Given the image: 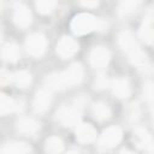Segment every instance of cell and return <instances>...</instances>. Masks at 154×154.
Returning <instances> with one entry per match:
<instances>
[{
    "mask_svg": "<svg viewBox=\"0 0 154 154\" xmlns=\"http://www.w3.org/2000/svg\"><path fill=\"white\" fill-rule=\"evenodd\" d=\"M83 78V67L79 64L70 65L65 71L59 73H52L47 76L46 84L49 89H63L66 87H72L78 84Z\"/></svg>",
    "mask_w": 154,
    "mask_h": 154,
    "instance_id": "1",
    "label": "cell"
},
{
    "mask_svg": "<svg viewBox=\"0 0 154 154\" xmlns=\"http://www.w3.org/2000/svg\"><path fill=\"white\" fill-rule=\"evenodd\" d=\"M119 45L123 48V51L129 55L132 64L140 67H146L148 65L147 55L141 51L137 41L130 31H123L119 35Z\"/></svg>",
    "mask_w": 154,
    "mask_h": 154,
    "instance_id": "2",
    "label": "cell"
},
{
    "mask_svg": "<svg viewBox=\"0 0 154 154\" xmlns=\"http://www.w3.org/2000/svg\"><path fill=\"white\" fill-rule=\"evenodd\" d=\"M99 28V20L89 13H79L73 17L71 29L76 35H84Z\"/></svg>",
    "mask_w": 154,
    "mask_h": 154,
    "instance_id": "3",
    "label": "cell"
},
{
    "mask_svg": "<svg viewBox=\"0 0 154 154\" xmlns=\"http://www.w3.org/2000/svg\"><path fill=\"white\" fill-rule=\"evenodd\" d=\"M25 48L30 55L40 57L45 53L47 48V40L42 34H32L26 38Z\"/></svg>",
    "mask_w": 154,
    "mask_h": 154,
    "instance_id": "4",
    "label": "cell"
},
{
    "mask_svg": "<svg viewBox=\"0 0 154 154\" xmlns=\"http://www.w3.org/2000/svg\"><path fill=\"white\" fill-rule=\"evenodd\" d=\"M57 119L64 126H75L81 122V113L75 107H61L57 112Z\"/></svg>",
    "mask_w": 154,
    "mask_h": 154,
    "instance_id": "5",
    "label": "cell"
},
{
    "mask_svg": "<svg viewBox=\"0 0 154 154\" xmlns=\"http://www.w3.org/2000/svg\"><path fill=\"white\" fill-rule=\"evenodd\" d=\"M123 134L118 126H109L100 136V144L105 148H113L122 141Z\"/></svg>",
    "mask_w": 154,
    "mask_h": 154,
    "instance_id": "6",
    "label": "cell"
},
{
    "mask_svg": "<svg viewBox=\"0 0 154 154\" xmlns=\"http://www.w3.org/2000/svg\"><path fill=\"white\" fill-rule=\"evenodd\" d=\"M109 52L107 48L105 47H95L91 52H90V55H89V60H90V64L95 69H103L107 66V64L109 63Z\"/></svg>",
    "mask_w": 154,
    "mask_h": 154,
    "instance_id": "7",
    "label": "cell"
},
{
    "mask_svg": "<svg viewBox=\"0 0 154 154\" xmlns=\"http://www.w3.org/2000/svg\"><path fill=\"white\" fill-rule=\"evenodd\" d=\"M77 51H78V43L73 38L67 36L60 38V41L57 45V53L63 59L71 58L77 53Z\"/></svg>",
    "mask_w": 154,
    "mask_h": 154,
    "instance_id": "8",
    "label": "cell"
},
{
    "mask_svg": "<svg viewBox=\"0 0 154 154\" xmlns=\"http://www.w3.org/2000/svg\"><path fill=\"white\" fill-rule=\"evenodd\" d=\"M51 102H52V95H51V91L47 90V89H40L36 95H35V99H34V109L38 113H42V112H46L49 106H51Z\"/></svg>",
    "mask_w": 154,
    "mask_h": 154,
    "instance_id": "9",
    "label": "cell"
},
{
    "mask_svg": "<svg viewBox=\"0 0 154 154\" xmlns=\"http://www.w3.org/2000/svg\"><path fill=\"white\" fill-rule=\"evenodd\" d=\"M13 22L20 28H26L31 23L30 10L24 5H17L13 12Z\"/></svg>",
    "mask_w": 154,
    "mask_h": 154,
    "instance_id": "10",
    "label": "cell"
},
{
    "mask_svg": "<svg viewBox=\"0 0 154 154\" xmlns=\"http://www.w3.org/2000/svg\"><path fill=\"white\" fill-rule=\"evenodd\" d=\"M134 141L140 148L147 150L148 153L153 152V140H152V136L147 132V130L142 128L136 129L134 132Z\"/></svg>",
    "mask_w": 154,
    "mask_h": 154,
    "instance_id": "11",
    "label": "cell"
},
{
    "mask_svg": "<svg viewBox=\"0 0 154 154\" xmlns=\"http://www.w3.org/2000/svg\"><path fill=\"white\" fill-rule=\"evenodd\" d=\"M76 138L81 143H90L96 138V131L90 124H81L76 129Z\"/></svg>",
    "mask_w": 154,
    "mask_h": 154,
    "instance_id": "12",
    "label": "cell"
},
{
    "mask_svg": "<svg viewBox=\"0 0 154 154\" xmlns=\"http://www.w3.org/2000/svg\"><path fill=\"white\" fill-rule=\"evenodd\" d=\"M40 129V124L31 118H22L17 122V130L23 135H35Z\"/></svg>",
    "mask_w": 154,
    "mask_h": 154,
    "instance_id": "13",
    "label": "cell"
},
{
    "mask_svg": "<svg viewBox=\"0 0 154 154\" xmlns=\"http://www.w3.org/2000/svg\"><path fill=\"white\" fill-rule=\"evenodd\" d=\"M113 94L119 99H125L130 95V85L129 82L124 78H117L109 83Z\"/></svg>",
    "mask_w": 154,
    "mask_h": 154,
    "instance_id": "14",
    "label": "cell"
},
{
    "mask_svg": "<svg viewBox=\"0 0 154 154\" xmlns=\"http://www.w3.org/2000/svg\"><path fill=\"white\" fill-rule=\"evenodd\" d=\"M140 37L142 38V41H144L148 45L153 43L154 31H153V17H152V14L146 17L144 22L142 23V25L140 28Z\"/></svg>",
    "mask_w": 154,
    "mask_h": 154,
    "instance_id": "15",
    "label": "cell"
},
{
    "mask_svg": "<svg viewBox=\"0 0 154 154\" xmlns=\"http://www.w3.org/2000/svg\"><path fill=\"white\" fill-rule=\"evenodd\" d=\"M1 58L4 61H7V63H14L19 59V55H20V52H19V48L17 45L14 43H7L2 47L1 49Z\"/></svg>",
    "mask_w": 154,
    "mask_h": 154,
    "instance_id": "16",
    "label": "cell"
},
{
    "mask_svg": "<svg viewBox=\"0 0 154 154\" xmlns=\"http://www.w3.org/2000/svg\"><path fill=\"white\" fill-rule=\"evenodd\" d=\"M30 148L23 142H11L2 147L0 154H29Z\"/></svg>",
    "mask_w": 154,
    "mask_h": 154,
    "instance_id": "17",
    "label": "cell"
},
{
    "mask_svg": "<svg viewBox=\"0 0 154 154\" xmlns=\"http://www.w3.org/2000/svg\"><path fill=\"white\" fill-rule=\"evenodd\" d=\"M63 149H64V143H63L61 138H59L57 136H52L46 140L45 150L47 152V154H60L63 152Z\"/></svg>",
    "mask_w": 154,
    "mask_h": 154,
    "instance_id": "18",
    "label": "cell"
},
{
    "mask_svg": "<svg viewBox=\"0 0 154 154\" xmlns=\"http://www.w3.org/2000/svg\"><path fill=\"white\" fill-rule=\"evenodd\" d=\"M91 113H93V116H94V118L96 120H106L111 116V109L106 103L97 102V103H95L93 106Z\"/></svg>",
    "mask_w": 154,
    "mask_h": 154,
    "instance_id": "19",
    "label": "cell"
},
{
    "mask_svg": "<svg viewBox=\"0 0 154 154\" xmlns=\"http://www.w3.org/2000/svg\"><path fill=\"white\" fill-rule=\"evenodd\" d=\"M16 108H17V102L12 97L5 94H0V116L11 113Z\"/></svg>",
    "mask_w": 154,
    "mask_h": 154,
    "instance_id": "20",
    "label": "cell"
},
{
    "mask_svg": "<svg viewBox=\"0 0 154 154\" xmlns=\"http://www.w3.org/2000/svg\"><path fill=\"white\" fill-rule=\"evenodd\" d=\"M13 81H14V84L18 87V88H26L29 87V84L31 83V75L28 72V71H18L14 76H13Z\"/></svg>",
    "mask_w": 154,
    "mask_h": 154,
    "instance_id": "21",
    "label": "cell"
},
{
    "mask_svg": "<svg viewBox=\"0 0 154 154\" xmlns=\"http://www.w3.org/2000/svg\"><path fill=\"white\" fill-rule=\"evenodd\" d=\"M140 6V1H134V0H129V1H123L119 5V13L123 16H128L134 13L137 7Z\"/></svg>",
    "mask_w": 154,
    "mask_h": 154,
    "instance_id": "22",
    "label": "cell"
},
{
    "mask_svg": "<svg viewBox=\"0 0 154 154\" xmlns=\"http://www.w3.org/2000/svg\"><path fill=\"white\" fill-rule=\"evenodd\" d=\"M55 5H57L55 1H52V0H40V1H36V8L42 14L51 13L54 10Z\"/></svg>",
    "mask_w": 154,
    "mask_h": 154,
    "instance_id": "23",
    "label": "cell"
},
{
    "mask_svg": "<svg viewBox=\"0 0 154 154\" xmlns=\"http://www.w3.org/2000/svg\"><path fill=\"white\" fill-rule=\"evenodd\" d=\"M13 79V76L7 70H0V85H6Z\"/></svg>",
    "mask_w": 154,
    "mask_h": 154,
    "instance_id": "24",
    "label": "cell"
},
{
    "mask_svg": "<svg viewBox=\"0 0 154 154\" xmlns=\"http://www.w3.org/2000/svg\"><path fill=\"white\" fill-rule=\"evenodd\" d=\"M109 83H111V82H109L105 76H100V77H97L96 81H95V88H97V89H103V88L108 87Z\"/></svg>",
    "mask_w": 154,
    "mask_h": 154,
    "instance_id": "25",
    "label": "cell"
},
{
    "mask_svg": "<svg viewBox=\"0 0 154 154\" xmlns=\"http://www.w3.org/2000/svg\"><path fill=\"white\" fill-rule=\"evenodd\" d=\"M144 96L148 100V102L152 105L153 103V84L150 82L147 83V85L144 87Z\"/></svg>",
    "mask_w": 154,
    "mask_h": 154,
    "instance_id": "26",
    "label": "cell"
},
{
    "mask_svg": "<svg viewBox=\"0 0 154 154\" xmlns=\"http://www.w3.org/2000/svg\"><path fill=\"white\" fill-rule=\"evenodd\" d=\"M81 4H82L83 6H85V7H95V6L99 5L97 1H82Z\"/></svg>",
    "mask_w": 154,
    "mask_h": 154,
    "instance_id": "27",
    "label": "cell"
},
{
    "mask_svg": "<svg viewBox=\"0 0 154 154\" xmlns=\"http://www.w3.org/2000/svg\"><path fill=\"white\" fill-rule=\"evenodd\" d=\"M120 154H134L131 150H128V149H124V150H122L120 152Z\"/></svg>",
    "mask_w": 154,
    "mask_h": 154,
    "instance_id": "28",
    "label": "cell"
},
{
    "mask_svg": "<svg viewBox=\"0 0 154 154\" xmlns=\"http://www.w3.org/2000/svg\"><path fill=\"white\" fill-rule=\"evenodd\" d=\"M66 154H79V153H78L77 150H69Z\"/></svg>",
    "mask_w": 154,
    "mask_h": 154,
    "instance_id": "29",
    "label": "cell"
},
{
    "mask_svg": "<svg viewBox=\"0 0 154 154\" xmlns=\"http://www.w3.org/2000/svg\"><path fill=\"white\" fill-rule=\"evenodd\" d=\"M1 38H2V32H1V29H0V41H1Z\"/></svg>",
    "mask_w": 154,
    "mask_h": 154,
    "instance_id": "30",
    "label": "cell"
}]
</instances>
